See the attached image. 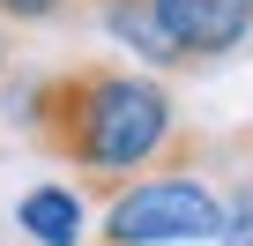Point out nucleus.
Segmentation results:
<instances>
[{"label":"nucleus","instance_id":"nucleus-1","mask_svg":"<svg viewBox=\"0 0 253 246\" xmlns=\"http://www.w3.org/2000/svg\"><path fill=\"white\" fill-rule=\"evenodd\" d=\"M23 127L45 157L97 179L104 194L171 164V157H194V135L179 127L171 90L157 75L112 67V60H75V67L38 75L23 97Z\"/></svg>","mask_w":253,"mask_h":246},{"label":"nucleus","instance_id":"nucleus-2","mask_svg":"<svg viewBox=\"0 0 253 246\" xmlns=\"http://www.w3.org/2000/svg\"><path fill=\"white\" fill-rule=\"evenodd\" d=\"M216 216H223V201L201 172L157 164L104 201L97 246H201V239H216Z\"/></svg>","mask_w":253,"mask_h":246},{"label":"nucleus","instance_id":"nucleus-3","mask_svg":"<svg viewBox=\"0 0 253 246\" xmlns=\"http://www.w3.org/2000/svg\"><path fill=\"white\" fill-rule=\"evenodd\" d=\"M157 23L179 67H216L253 52V0H157Z\"/></svg>","mask_w":253,"mask_h":246},{"label":"nucleus","instance_id":"nucleus-4","mask_svg":"<svg viewBox=\"0 0 253 246\" xmlns=\"http://www.w3.org/2000/svg\"><path fill=\"white\" fill-rule=\"evenodd\" d=\"M82 8L134 52V60H149V67H179V52H171V38H164V23H157V0H82Z\"/></svg>","mask_w":253,"mask_h":246},{"label":"nucleus","instance_id":"nucleus-5","mask_svg":"<svg viewBox=\"0 0 253 246\" xmlns=\"http://www.w3.org/2000/svg\"><path fill=\"white\" fill-rule=\"evenodd\" d=\"M15 224L38 246H82V194L75 187H30L15 201Z\"/></svg>","mask_w":253,"mask_h":246},{"label":"nucleus","instance_id":"nucleus-6","mask_svg":"<svg viewBox=\"0 0 253 246\" xmlns=\"http://www.w3.org/2000/svg\"><path fill=\"white\" fill-rule=\"evenodd\" d=\"M223 216H216V246H253V179H238L231 194H216Z\"/></svg>","mask_w":253,"mask_h":246},{"label":"nucleus","instance_id":"nucleus-7","mask_svg":"<svg viewBox=\"0 0 253 246\" xmlns=\"http://www.w3.org/2000/svg\"><path fill=\"white\" fill-rule=\"evenodd\" d=\"M75 8H82V0H0V23H60Z\"/></svg>","mask_w":253,"mask_h":246},{"label":"nucleus","instance_id":"nucleus-8","mask_svg":"<svg viewBox=\"0 0 253 246\" xmlns=\"http://www.w3.org/2000/svg\"><path fill=\"white\" fill-rule=\"evenodd\" d=\"M0 67H8V23H0Z\"/></svg>","mask_w":253,"mask_h":246}]
</instances>
